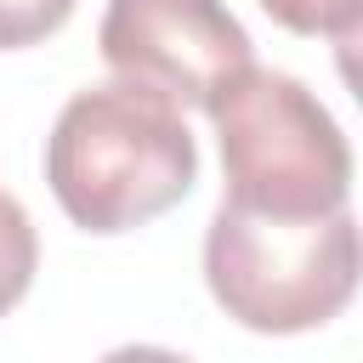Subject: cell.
<instances>
[{"instance_id":"6da1fadb","label":"cell","mask_w":363,"mask_h":363,"mask_svg":"<svg viewBox=\"0 0 363 363\" xmlns=\"http://www.w3.org/2000/svg\"><path fill=\"white\" fill-rule=\"evenodd\" d=\"M45 182L74 227L130 233L193 193L199 142L164 96L125 79L85 85L45 136Z\"/></svg>"},{"instance_id":"52a82bcc","label":"cell","mask_w":363,"mask_h":363,"mask_svg":"<svg viewBox=\"0 0 363 363\" xmlns=\"http://www.w3.org/2000/svg\"><path fill=\"white\" fill-rule=\"evenodd\" d=\"M74 17V0H0V51L40 45Z\"/></svg>"},{"instance_id":"277c9868","label":"cell","mask_w":363,"mask_h":363,"mask_svg":"<svg viewBox=\"0 0 363 363\" xmlns=\"http://www.w3.org/2000/svg\"><path fill=\"white\" fill-rule=\"evenodd\" d=\"M96 45L113 79L204 113L255 62L244 23L221 0H108Z\"/></svg>"},{"instance_id":"5b68a950","label":"cell","mask_w":363,"mask_h":363,"mask_svg":"<svg viewBox=\"0 0 363 363\" xmlns=\"http://www.w3.org/2000/svg\"><path fill=\"white\" fill-rule=\"evenodd\" d=\"M34 267H40V238H34V221L28 210L0 193V318L28 295L34 284Z\"/></svg>"},{"instance_id":"7a4b0ae2","label":"cell","mask_w":363,"mask_h":363,"mask_svg":"<svg viewBox=\"0 0 363 363\" xmlns=\"http://www.w3.org/2000/svg\"><path fill=\"white\" fill-rule=\"evenodd\" d=\"M204 284L216 306L255 335H301L329 318L357 289V221L329 216H267L216 204L204 233Z\"/></svg>"},{"instance_id":"ba28073f","label":"cell","mask_w":363,"mask_h":363,"mask_svg":"<svg viewBox=\"0 0 363 363\" xmlns=\"http://www.w3.org/2000/svg\"><path fill=\"white\" fill-rule=\"evenodd\" d=\"M96 363H193V357L164 352V346H113V352H108V357H96Z\"/></svg>"},{"instance_id":"3957f363","label":"cell","mask_w":363,"mask_h":363,"mask_svg":"<svg viewBox=\"0 0 363 363\" xmlns=\"http://www.w3.org/2000/svg\"><path fill=\"white\" fill-rule=\"evenodd\" d=\"M227 204L267 216H329L352 199V147L329 108L278 68H244L216 102Z\"/></svg>"},{"instance_id":"8992f818","label":"cell","mask_w":363,"mask_h":363,"mask_svg":"<svg viewBox=\"0 0 363 363\" xmlns=\"http://www.w3.org/2000/svg\"><path fill=\"white\" fill-rule=\"evenodd\" d=\"M261 11L272 23H284L289 34H318V40L352 45L357 40L363 0H261Z\"/></svg>"}]
</instances>
